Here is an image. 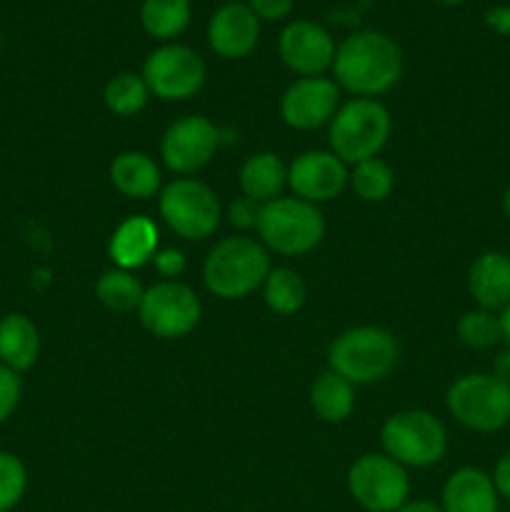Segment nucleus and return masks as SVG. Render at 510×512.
I'll use <instances>...</instances> for the list:
<instances>
[{
	"label": "nucleus",
	"instance_id": "obj_1",
	"mask_svg": "<svg viewBox=\"0 0 510 512\" xmlns=\"http://www.w3.org/2000/svg\"><path fill=\"white\" fill-rule=\"evenodd\" d=\"M335 83L355 98H378L403 75V53L390 35L358 30L335 48Z\"/></svg>",
	"mask_w": 510,
	"mask_h": 512
},
{
	"label": "nucleus",
	"instance_id": "obj_2",
	"mask_svg": "<svg viewBox=\"0 0 510 512\" xmlns=\"http://www.w3.org/2000/svg\"><path fill=\"white\" fill-rule=\"evenodd\" d=\"M268 248L248 235L225 238L203 263V280L215 298L238 300L258 290L270 273Z\"/></svg>",
	"mask_w": 510,
	"mask_h": 512
},
{
	"label": "nucleus",
	"instance_id": "obj_3",
	"mask_svg": "<svg viewBox=\"0 0 510 512\" xmlns=\"http://www.w3.org/2000/svg\"><path fill=\"white\" fill-rule=\"evenodd\" d=\"M333 373L353 385L380 383L393 373L398 363V343L378 325H358L333 340L328 350Z\"/></svg>",
	"mask_w": 510,
	"mask_h": 512
},
{
	"label": "nucleus",
	"instance_id": "obj_4",
	"mask_svg": "<svg viewBox=\"0 0 510 512\" xmlns=\"http://www.w3.org/2000/svg\"><path fill=\"white\" fill-rule=\"evenodd\" d=\"M390 113L380 100L353 98L330 120V148L345 165L378 158L390 138Z\"/></svg>",
	"mask_w": 510,
	"mask_h": 512
},
{
	"label": "nucleus",
	"instance_id": "obj_5",
	"mask_svg": "<svg viewBox=\"0 0 510 512\" xmlns=\"http://www.w3.org/2000/svg\"><path fill=\"white\" fill-rule=\"evenodd\" d=\"M260 243L280 255H305L318 248L325 235V220L318 205L300 198H275L260 208Z\"/></svg>",
	"mask_w": 510,
	"mask_h": 512
},
{
	"label": "nucleus",
	"instance_id": "obj_6",
	"mask_svg": "<svg viewBox=\"0 0 510 512\" xmlns=\"http://www.w3.org/2000/svg\"><path fill=\"white\" fill-rule=\"evenodd\" d=\"M380 443L385 455L403 468H430L445 458L448 433L428 410H400L383 423Z\"/></svg>",
	"mask_w": 510,
	"mask_h": 512
},
{
	"label": "nucleus",
	"instance_id": "obj_7",
	"mask_svg": "<svg viewBox=\"0 0 510 512\" xmlns=\"http://www.w3.org/2000/svg\"><path fill=\"white\" fill-rule=\"evenodd\" d=\"M448 410L475 433H495L510 423V385L495 375L470 373L448 388Z\"/></svg>",
	"mask_w": 510,
	"mask_h": 512
},
{
	"label": "nucleus",
	"instance_id": "obj_8",
	"mask_svg": "<svg viewBox=\"0 0 510 512\" xmlns=\"http://www.w3.org/2000/svg\"><path fill=\"white\" fill-rule=\"evenodd\" d=\"M160 215L180 238L205 240L220 223L218 195L200 180L178 178L160 190Z\"/></svg>",
	"mask_w": 510,
	"mask_h": 512
},
{
	"label": "nucleus",
	"instance_id": "obj_9",
	"mask_svg": "<svg viewBox=\"0 0 510 512\" xmlns=\"http://www.w3.org/2000/svg\"><path fill=\"white\" fill-rule=\"evenodd\" d=\"M348 490L368 512H398L408 503V470L385 453H368L348 470Z\"/></svg>",
	"mask_w": 510,
	"mask_h": 512
},
{
	"label": "nucleus",
	"instance_id": "obj_10",
	"mask_svg": "<svg viewBox=\"0 0 510 512\" xmlns=\"http://www.w3.org/2000/svg\"><path fill=\"white\" fill-rule=\"evenodd\" d=\"M200 300L188 285L178 280H163L148 288L140 300V323L150 335L160 340H175L188 335L198 325Z\"/></svg>",
	"mask_w": 510,
	"mask_h": 512
},
{
	"label": "nucleus",
	"instance_id": "obj_11",
	"mask_svg": "<svg viewBox=\"0 0 510 512\" xmlns=\"http://www.w3.org/2000/svg\"><path fill=\"white\" fill-rule=\"evenodd\" d=\"M143 80L160 100H188L203 88L205 63L188 45H160L145 58Z\"/></svg>",
	"mask_w": 510,
	"mask_h": 512
},
{
	"label": "nucleus",
	"instance_id": "obj_12",
	"mask_svg": "<svg viewBox=\"0 0 510 512\" xmlns=\"http://www.w3.org/2000/svg\"><path fill=\"white\" fill-rule=\"evenodd\" d=\"M218 130L220 128H215L205 115H188V118L175 120L160 140L163 163L173 173H198L220 148Z\"/></svg>",
	"mask_w": 510,
	"mask_h": 512
},
{
	"label": "nucleus",
	"instance_id": "obj_13",
	"mask_svg": "<svg viewBox=\"0 0 510 512\" xmlns=\"http://www.w3.org/2000/svg\"><path fill=\"white\" fill-rule=\"evenodd\" d=\"M348 165L333 150H305L290 163L288 185L305 203H328L348 185Z\"/></svg>",
	"mask_w": 510,
	"mask_h": 512
},
{
	"label": "nucleus",
	"instance_id": "obj_14",
	"mask_svg": "<svg viewBox=\"0 0 510 512\" xmlns=\"http://www.w3.org/2000/svg\"><path fill=\"white\" fill-rule=\"evenodd\" d=\"M278 53L293 73L303 75V78H315L333 68L335 40L323 25L313 23V20H295V23L285 25L280 33Z\"/></svg>",
	"mask_w": 510,
	"mask_h": 512
},
{
	"label": "nucleus",
	"instance_id": "obj_15",
	"mask_svg": "<svg viewBox=\"0 0 510 512\" xmlns=\"http://www.w3.org/2000/svg\"><path fill=\"white\" fill-rule=\"evenodd\" d=\"M338 108V83L323 78V75L295 80L280 98V115L295 130H315L330 123Z\"/></svg>",
	"mask_w": 510,
	"mask_h": 512
},
{
	"label": "nucleus",
	"instance_id": "obj_16",
	"mask_svg": "<svg viewBox=\"0 0 510 512\" xmlns=\"http://www.w3.org/2000/svg\"><path fill=\"white\" fill-rule=\"evenodd\" d=\"M260 40V20L248 3H225L208 20V43L215 55L240 60L255 50Z\"/></svg>",
	"mask_w": 510,
	"mask_h": 512
},
{
	"label": "nucleus",
	"instance_id": "obj_17",
	"mask_svg": "<svg viewBox=\"0 0 510 512\" xmlns=\"http://www.w3.org/2000/svg\"><path fill=\"white\" fill-rule=\"evenodd\" d=\"M468 293L478 308L503 313L510 305V255L488 250L468 270Z\"/></svg>",
	"mask_w": 510,
	"mask_h": 512
},
{
	"label": "nucleus",
	"instance_id": "obj_18",
	"mask_svg": "<svg viewBox=\"0 0 510 512\" xmlns=\"http://www.w3.org/2000/svg\"><path fill=\"white\" fill-rule=\"evenodd\" d=\"M158 225L145 215H130L115 228L108 253L120 270L143 268L158 253Z\"/></svg>",
	"mask_w": 510,
	"mask_h": 512
},
{
	"label": "nucleus",
	"instance_id": "obj_19",
	"mask_svg": "<svg viewBox=\"0 0 510 512\" xmlns=\"http://www.w3.org/2000/svg\"><path fill=\"white\" fill-rule=\"evenodd\" d=\"M493 478L478 468H460L443 488V512H498Z\"/></svg>",
	"mask_w": 510,
	"mask_h": 512
},
{
	"label": "nucleus",
	"instance_id": "obj_20",
	"mask_svg": "<svg viewBox=\"0 0 510 512\" xmlns=\"http://www.w3.org/2000/svg\"><path fill=\"white\" fill-rule=\"evenodd\" d=\"M110 183L125 198L148 200L160 190V168L150 155L140 150H125L110 163Z\"/></svg>",
	"mask_w": 510,
	"mask_h": 512
},
{
	"label": "nucleus",
	"instance_id": "obj_21",
	"mask_svg": "<svg viewBox=\"0 0 510 512\" xmlns=\"http://www.w3.org/2000/svg\"><path fill=\"white\" fill-rule=\"evenodd\" d=\"M40 353V333L33 320L23 313H10L0 318V363L5 368L23 373L30 370Z\"/></svg>",
	"mask_w": 510,
	"mask_h": 512
},
{
	"label": "nucleus",
	"instance_id": "obj_22",
	"mask_svg": "<svg viewBox=\"0 0 510 512\" xmlns=\"http://www.w3.org/2000/svg\"><path fill=\"white\" fill-rule=\"evenodd\" d=\"M240 190L245 198L255 200L258 205L280 198L283 188L288 185V168L275 153H255L240 165L238 173Z\"/></svg>",
	"mask_w": 510,
	"mask_h": 512
},
{
	"label": "nucleus",
	"instance_id": "obj_23",
	"mask_svg": "<svg viewBox=\"0 0 510 512\" xmlns=\"http://www.w3.org/2000/svg\"><path fill=\"white\" fill-rule=\"evenodd\" d=\"M310 405H313L315 415L320 420H325V423H343L353 413V383L340 378L333 370L318 375L315 383L310 385Z\"/></svg>",
	"mask_w": 510,
	"mask_h": 512
},
{
	"label": "nucleus",
	"instance_id": "obj_24",
	"mask_svg": "<svg viewBox=\"0 0 510 512\" xmlns=\"http://www.w3.org/2000/svg\"><path fill=\"white\" fill-rule=\"evenodd\" d=\"M190 0H143L140 25L150 38L173 40L188 28Z\"/></svg>",
	"mask_w": 510,
	"mask_h": 512
},
{
	"label": "nucleus",
	"instance_id": "obj_25",
	"mask_svg": "<svg viewBox=\"0 0 510 512\" xmlns=\"http://www.w3.org/2000/svg\"><path fill=\"white\" fill-rule=\"evenodd\" d=\"M263 298L273 313L293 315L305 305L308 288L293 268H273L263 283Z\"/></svg>",
	"mask_w": 510,
	"mask_h": 512
},
{
	"label": "nucleus",
	"instance_id": "obj_26",
	"mask_svg": "<svg viewBox=\"0 0 510 512\" xmlns=\"http://www.w3.org/2000/svg\"><path fill=\"white\" fill-rule=\"evenodd\" d=\"M143 285L138 283L130 270H108L98 278L95 283V298L100 300V305H105L113 313H130V310L140 308V300H143Z\"/></svg>",
	"mask_w": 510,
	"mask_h": 512
},
{
	"label": "nucleus",
	"instance_id": "obj_27",
	"mask_svg": "<svg viewBox=\"0 0 510 512\" xmlns=\"http://www.w3.org/2000/svg\"><path fill=\"white\" fill-rule=\"evenodd\" d=\"M150 98V90L145 85L143 75L138 73H118L108 80L103 90V100L108 105L110 113L120 115V118H130L138 115L145 108Z\"/></svg>",
	"mask_w": 510,
	"mask_h": 512
},
{
	"label": "nucleus",
	"instance_id": "obj_28",
	"mask_svg": "<svg viewBox=\"0 0 510 512\" xmlns=\"http://www.w3.org/2000/svg\"><path fill=\"white\" fill-rule=\"evenodd\" d=\"M348 183L360 200H365V203H380L393 190L395 175L388 163H383L380 158H370L353 165Z\"/></svg>",
	"mask_w": 510,
	"mask_h": 512
},
{
	"label": "nucleus",
	"instance_id": "obj_29",
	"mask_svg": "<svg viewBox=\"0 0 510 512\" xmlns=\"http://www.w3.org/2000/svg\"><path fill=\"white\" fill-rule=\"evenodd\" d=\"M458 338L460 343L468 345L470 350H490L503 340V328H500V315L490 310L475 308L468 310L458 320Z\"/></svg>",
	"mask_w": 510,
	"mask_h": 512
},
{
	"label": "nucleus",
	"instance_id": "obj_30",
	"mask_svg": "<svg viewBox=\"0 0 510 512\" xmlns=\"http://www.w3.org/2000/svg\"><path fill=\"white\" fill-rule=\"evenodd\" d=\"M28 488V470L13 453L0 450V512H10L23 500Z\"/></svg>",
	"mask_w": 510,
	"mask_h": 512
},
{
	"label": "nucleus",
	"instance_id": "obj_31",
	"mask_svg": "<svg viewBox=\"0 0 510 512\" xmlns=\"http://www.w3.org/2000/svg\"><path fill=\"white\" fill-rule=\"evenodd\" d=\"M20 390H23V385H20L18 373L0 363V423H5L18 408Z\"/></svg>",
	"mask_w": 510,
	"mask_h": 512
},
{
	"label": "nucleus",
	"instance_id": "obj_32",
	"mask_svg": "<svg viewBox=\"0 0 510 512\" xmlns=\"http://www.w3.org/2000/svg\"><path fill=\"white\" fill-rule=\"evenodd\" d=\"M260 208H263V205H258L255 200L240 195V198H235L233 203L228 205L230 223L240 230L255 228V225H258V218H260Z\"/></svg>",
	"mask_w": 510,
	"mask_h": 512
},
{
	"label": "nucleus",
	"instance_id": "obj_33",
	"mask_svg": "<svg viewBox=\"0 0 510 512\" xmlns=\"http://www.w3.org/2000/svg\"><path fill=\"white\" fill-rule=\"evenodd\" d=\"M155 270L163 275L165 280H175L178 275L185 273V255L175 248H163L153 255Z\"/></svg>",
	"mask_w": 510,
	"mask_h": 512
},
{
	"label": "nucleus",
	"instance_id": "obj_34",
	"mask_svg": "<svg viewBox=\"0 0 510 512\" xmlns=\"http://www.w3.org/2000/svg\"><path fill=\"white\" fill-rule=\"evenodd\" d=\"M295 0H248V8L258 20H283L293 10Z\"/></svg>",
	"mask_w": 510,
	"mask_h": 512
},
{
	"label": "nucleus",
	"instance_id": "obj_35",
	"mask_svg": "<svg viewBox=\"0 0 510 512\" xmlns=\"http://www.w3.org/2000/svg\"><path fill=\"white\" fill-rule=\"evenodd\" d=\"M493 485L495 490H498L500 498L510 500V450H505V453L500 455L498 463H495Z\"/></svg>",
	"mask_w": 510,
	"mask_h": 512
},
{
	"label": "nucleus",
	"instance_id": "obj_36",
	"mask_svg": "<svg viewBox=\"0 0 510 512\" xmlns=\"http://www.w3.org/2000/svg\"><path fill=\"white\" fill-rule=\"evenodd\" d=\"M493 375H495V378H498V380H503V383L510 385V348L500 350V353L495 355Z\"/></svg>",
	"mask_w": 510,
	"mask_h": 512
},
{
	"label": "nucleus",
	"instance_id": "obj_37",
	"mask_svg": "<svg viewBox=\"0 0 510 512\" xmlns=\"http://www.w3.org/2000/svg\"><path fill=\"white\" fill-rule=\"evenodd\" d=\"M398 512H443V508L433 500H408Z\"/></svg>",
	"mask_w": 510,
	"mask_h": 512
},
{
	"label": "nucleus",
	"instance_id": "obj_38",
	"mask_svg": "<svg viewBox=\"0 0 510 512\" xmlns=\"http://www.w3.org/2000/svg\"><path fill=\"white\" fill-rule=\"evenodd\" d=\"M500 328H503L505 345H508V348H510V305L503 310V313H500Z\"/></svg>",
	"mask_w": 510,
	"mask_h": 512
},
{
	"label": "nucleus",
	"instance_id": "obj_39",
	"mask_svg": "<svg viewBox=\"0 0 510 512\" xmlns=\"http://www.w3.org/2000/svg\"><path fill=\"white\" fill-rule=\"evenodd\" d=\"M503 210H505V215L510 218V185L505 188V193H503Z\"/></svg>",
	"mask_w": 510,
	"mask_h": 512
},
{
	"label": "nucleus",
	"instance_id": "obj_40",
	"mask_svg": "<svg viewBox=\"0 0 510 512\" xmlns=\"http://www.w3.org/2000/svg\"><path fill=\"white\" fill-rule=\"evenodd\" d=\"M435 3H440V5H450V8H453V5L465 3V0H435Z\"/></svg>",
	"mask_w": 510,
	"mask_h": 512
},
{
	"label": "nucleus",
	"instance_id": "obj_41",
	"mask_svg": "<svg viewBox=\"0 0 510 512\" xmlns=\"http://www.w3.org/2000/svg\"><path fill=\"white\" fill-rule=\"evenodd\" d=\"M220 3H223V5L225 3H243V0H220Z\"/></svg>",
	"mask_w": 510,
	"mask_h": 512
}]
</instances>
